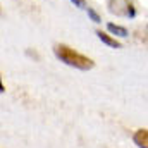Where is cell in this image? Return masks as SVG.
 Masks as SVG:
<instances>
[{"label":"cell","instance_id":"6da1fadb","mask_svg":"<svg viewBox=\"0 0 148 148\" xmlns=\"http://www.w3.org/2000/svg\"><path fill=\"white\" fill-rule=\"evenodd\" d=\"M53 52H55V55H57L59 60H62L64 64H67V66H71V67H76V69L88 71V69H91V67L95 66V62H93L91 59H88V57L77 53L76 50H73V48L67 47V45H57Z\"/></svg>","mask_w":148,"mask_h":148},{"label":"cell","instance_id":"7a4b0ae2","mask_svg":"<svg viewBox=\"0 0 148 148\" xmlns=\"http://www.w3.org/2000/svg\"><path fill=\"white\" fill-rule=\"evenodd\" d=\"M109 9L112 14L117 16H126V17H134V7L131 3V0H107Z\"/></svg>","mask_w":148,"mask_h":148},{"label":"cell","instance_id":"3957f363","mask_svg":"<svg viewBox=\"0 0 148 148\" xmlns=\"http://www.w3.org/2000/svg\"><path fill=\"white\" fill-rule=\"evenodd\" d=\"M133 140L140 148H148V129H138L134 133Z\"/></svg>","mask_w":148,"mask_h":148},{"label":"cell","instance_id":"277c9868","mask_svg":"<svg viewBox=\"0 0 148 148\" xmlns=\"http://www.w3.org/2000/svg\"><path fill=\"white\" fill-rule=\"evenodd\" d=\"M97 36L100 38L105 45H109V47H112V48H121V43L117 41V40H114L112 36H109L107 33H103V31H97Z\"/></svg>","mask_w":148,"mask_h":148},{"label":"cell","instance_id":"5b68a950","mask_svg":"<svg viewBox=\"0 0 148 148\" xmlns=\"http://www.w3.org/2000/svg\"><path fill=\"white\" fill-rule=\"evenodd\" d=\"M107 29L110 31L112 35H115V36H127V29L122 28V26H117V24H114V23H109V24H107Z\"/></svg>","mask_w":148,"mask_h":148},{"label":"cell","instance_id":"8992f818","mask_svg":"<svg viewBox=\"0 0 148 148\" xmlns=\"http://www.w3.org/2000/svg\"><path fill=\"white\" fill-rule=\"evenodd\" d=\"M88 17H90L93 23H100V16H98V14L95 12V9H91V7L88 9Z\"/></svg>","mask_w":148,"mask_h":148},{"label":"cell","instance_id":"52a82bcc","mask_svg":"<svg viewBox=\"0 0 148 148\" xmlns=\"http://www.w3.org/2000/svg\"><path fill=\"white\" fill-rule=\"evenodd\" d=\"M71 2H73L74 5L81 7V9H84V7H86V2H84V0H71Z\"/></svg>","mask_w":148,"mask_h":148}]
</instances>
